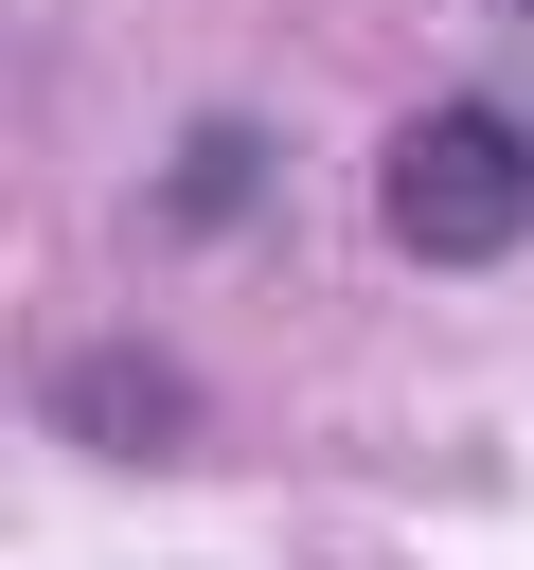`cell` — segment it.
Instances as JSON below:
<instances>
[{"mask_svg": "<svg viewBox=\"0 0 534 570\" xmlns=\"http://www.w3.org/2000/svg\"><path fill=\"white\" fill-rule=\"evenodd\" d=\"M374 196H392V249L481 267V249L534 232V125H516V107H427V125H392Z\"/></svg>", "mask_w": 534, "mask_h": 570, "instance_id": "6da1fadb", "label": "cell"}]
</instances>
